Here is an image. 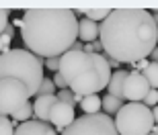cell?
Wrapping results in <instances>:
<instances>
[{
	"label": "cell",
	"mask_w": 158,
	"mask_h": 135,
	"mask_svg": "<svg viewBox=\"0 0 158 135\" xmlns=\"http://www.w3.org/2000/svg\"><path fill=\"white\" fill-rule=\"evenodd\" d=\"M152 133H154V135H158V125H154V129H152Z\"/></svg>",
	"instance_id": "obj_31"
},
{
	"label": "cell",
	"mask_w": 158,
	"mask_h": 135,
	"mask_svg": "<svg viewBox=\"0 0 158 135\" xmlns=\"http://www.w3.org/2000/svg\"><path fill=\"white\" fill-rule=\"evenodd\" d=\"M101 35V25L88 18H80L78 21V39L84 43H94Z\"/></svg>",
	"instance_id": "obj_12"
},
{
	"label": "cell",
	"mask_w": 158,
	"mask_h": 135,
	"mask_svg": "<svg viewBox=\"0 0 158 135\" xmlns=\"http://www.w3.org/2000/svg\"><path fill=\"white\" fill-rule=\"evenodd\" d=\"M47 94H56V84H53L52 78H43V82H41V86H39L37 96H47Z\"/></svg>",
	"instance_id": "obj_19"
},
{
	"label": "cell",
	"mask_w": 158,
	"mask_h": 135,
	"mask_svg": "<svg viewBox=\"0 0 158 135\" xmlns=\"http://www.w3.org/2000/svg\"><path fill=\"white\" fill-rule=\"evenodd\" d=\"M150 135H154V133H150Z\"/></svg>",
	"instance_id": "obj_32"
},
{
	"label": "cell",
	"mask_w": 158,
	"mask_h": 135,
	"mask_svg": "<svg viewBox=\"0 0 158 135\" xmlns=\"http://www.w3.org/2000/svg\"><path fill=\"white\" fill-rule=\"evenodd\" d=\"M12 121L17 123H27V121H33V102H27L25 106H21L15 115H12Z\"/></svg>",
	"instance_id": "obj_17"
},
{
	"label": "cell",
	"mask_w": 158,
	"mask_h": 135,
	"mask_svg": "<svg viewBox=\"0 0 158 135\" xmlns=\"http://www.w3.org/2000/svg\"><path fill=\"white\" fill-rule=\"evenodd\" d=\"M142 74L146 76V80L150 82V86H152L154 90H158V62H152Z\"/></svg>",
	"instance_id": "obj_18"
},
{
	"label": "cell",
	"mask_w": 158,
	"mask_h": 135,
	"mask_svg": "<svg viewBox=\"0 0 158 135\" xmlns=\"http://www.w3.org/2000/svg\"><path fill=\"white\" fill-rule=\"evenodd\" d=\"M0 53H4V43H2V39H0Z\"/></svg>",
	"instance_id": "obj_30"
},
{
	"label": "cell",
	"mask_w": 158,
	"mask_h": 135,
	"mask_svg": "<svg viewBox=\"0 0 158 135\" xmlns=\"http://www.w3.org/2000/svg\"><path fill=\"white\" fill-rule=\"evenodd\" d=\"M29 98L31 94L23 82H19L15 78L0 80V115L2 117H8V115L12 117L21 106L29 102Z\"/></svg>",
	"instance_id": "obj_7"
},
{
	"label": "cell",
	"mask_w": 158,
	"mask_h": 135,
	"mask_svg": "<svg viewBox=\"0 0 158 135\" xmlns=\"http://www.w3.org/2000/svg\"><path fill=\"white\" fill-rule=\"evenodd\" d=\"M99 39L107 58L131 66L158 47V25L146 8H115L101 23Z\"/></svg>",
	"instance_id": "obj_1"
},
{
	"label": "cell",
	"mask_w": 158,
	"mask_h": 135,
	"mask_svg": "<svg viewBox=\"0 0 158 135\" xmlns=\"http://www.w3.org/2000/svg\"><path fill=\"white\" fill-rule=\"evenodd\" d=\"M45 68L49 72H60V58H49V59H45Z\"/></svg>",
	"instance_id": "obj_24"
},
{
	"label": "cell",
	"mask_w": 158,
	"mask_h": 135,
	"mask_svg": "<svg viewBox=\"0 0 158 135\" xmlns=\"http://www.w3.org/2000/svg\"><path fill=\"white\" fill-rule=\"evenodd\" d=\"M152 64V62H150V59H140V62H135V64H131V72H144L148 68V66Z\"/></svg>",
	"instance_id": "obj_26"
},
{
	"label": "cell",
	"mask_w": 158,
	"mask_h": 135,
	"mask_svg": "<svg viewBox=\"0 0 158 135\" xmlns=\"http://www.w3.org/2000/svg\"><path fill=\"white\" fill-rule=\"evenodd\" d=\"M76 12H82L84 14V18H88V21H94V23H103L109 14H111V8H94V6H78V8H74Z\"/></svg>",
	"instance_id": "obj_14"
},
{
	"label": "cell",
	"mask_w": 158,
	"mask_h": 135,
	"mask_svg": "<svg viewBox=\"0 0 158 135\" xmlns=\"http://www.w3.org/2000/svg\"><path fill=\"white\" fill-rule=\"evenodd\" d=\"M25 47L41 59L62 58L78 41L74 8H27L21 27Z\"/></svg>",
	"instance_id": "obj_2"
},
{
	"label": "cell",
	"mask_w": 158,
	"mask_h": 135,
	"mask_svg": "<svg viewBox=\"0 0 158 135\" xmlns=\"http://www.w3.org/2000/svg\"><path fill=\"white\" fill-rule=\"evenodd\" d=\"M58 102V94H47V96H35L33 100V119L41 123H49L52 109Z\"/></svg>",
	"instance_id": "obj_10"
},
{
	"label": "cell",
	"mask_w": 158,
	"mask_h": 135,
	"mask_svg": "<svg viewBox=\"0 0 158 135\" xmlns=\"http://www.w3.org/2000/svg\"><path fill=\"white\" fill-rule=\"evenodd\" d=\"M8 21H10V10H8V8H0V35L6 33Z\"/></svg>",
	"instance_id": "obj_21"
},
{
	"label": "cell",
	"mask_w": 158,
	"mask_h": 135,
	"mask_svg": "<svg viewBox=\"0 0 158 135\" xmlns=\"http://www.w3.org/2000/svg\"><path fill=\"white\" fill-rule=\"evenodd\" d=\"M123 106V100L121 98H115V96H111V94H105L103 96V113L105 115H117L119 111H121Z\"/></svg>",
	"instance_id": "obj_16"
},
{
	"label": "cell",
	"mask_w": 158,
	"mask_h": 135,
	"mask_svg": "<svg viewBox=\"0 0 158 135\" xmlns=\"http://www.w3.org/2000/svg\"><path fill=\"white\" fill-rule=\"evenodd\" d=\"M152 90L150 82L142 72H129L123 82V100L127 102H144L148 92Z\"/></svg>",
	"instance_id": "obj_8"
},
{
	"label": "cell",
	"mask_w": 158,
	"mask_h": 135,
	"mask_svg": "<svg viewBox=\"0 0 158 135\" xmlns=\"http://www.w3.org/2000/svg\"><path fill=\"white\" fill-rule=\"evenodd\" d=\"M45 62L37 58L29 49H8L0 53V80L15 78L27 86L31 96H37L39 86L43 82Z\"/></svg>",
	"instance_id": "obj_4"
},
{
	"label": "cell",
	"mask_w": 158,
	"mask_h": 135,
	"mask_svg": "<svg viewBox=\"0 0 158 135\" xmlns=\"http://www.w3.org/2000/svg\"><path fill=\"white\" fill-rule=\"evenodd\" d=\"M76 121V111H74V105H68V102H56V106L52 109V117H49V125L56 127V131L68 129L72 123Z\"/></svg>",
	"instance_id": "obj_9"
},
{
	"label": "cell",
	"mask_w": 158,
	"mask_h": 135,
	"mask_svg": "<svg viewBox=\"0 0 158 135\" xmlns=\"http://www.w3.org/2000/svg\"><path fill=\"white\" fill-rule=\"evenodd\" d=\"M15 135H58V131L53 129L49 123H41V121H27L21 123L15 129Z\"/></svg>",
	"instance_id": "obj_11"
},
{
	"label": "cell",
	"mask_w": 158,
	"mask_h": 135,
	"mask_svg": "<svg viewBox=\"0 0 158 135\" xmlns=\"http://www.w3.org/2000/svg\"><path fill=\"white\" fill-rule=\"evenodd\" d=\"M119 135H150L154 129V115L144 102H127L115 115Z\"/></svg>",
	"instance_id": "obj_5"
},
{
	"label": "cell",
	"mask_w": 158,
	"mask_h": 135,
	"mask_svg": "<svg viewBox=\"0 0 158 135\" xmlns=\"http://www.w3.org/2000/svg\"><path fill=\"white\" fill-rule=\"evenodd\" d=\"M152 115H154V125H158V106L152 109Z\"/></svg>",
	"instance_id": "obj_28"
},
{
	"label": "cell",
	"mask_w": 158,
	"mask_h": 135,
	"mask_svg": "<svg viewBox=\"0 0 158 135\" xmlns=\"http://www.w3.org/2000/svg\"><path fill=\"white\" fill-rule=\"evenodd\" d=\"M144 105L148 106V109H154V106H158V90H150L148 92V96L144 98Z\"/></svg>",
	"instance_id": "obj_23"
},
{
	"label": "cell",
	"mask_w": 158,
	"mask_h": 135,
	"mask_svg": "<svg viewBox=\"0 0 158 135\" xmlns=\"http://www.w3.org/2000/svg\"><path fill=\"white\" fill-rule=\"evenodd\" d=\"M60 74L74 94L90 96L109 86L113 70L107 62V55L70 49L60 58Z\"/></svg>",
	"instance_id": "obj_3"
},
{
	"label": "cell",
	"mask_w": 158,
	"mask_h": 135,
	"mask_svg": "<svg viewBox=\"0 0 158 135\" xmlns=\"http://www.w3.org/2000/svg\"><path fill=\"white\" fill-rule=\"evenodd\" d=\"M74 98H76V94L72 92L70 88L60 90V92H58V100H60V102H68V105H74Z\"/></svg>",
	"instance_id": "obj_22"
},
{
	"label": "cell",
	"mask_w": 158,
	"mask_h": 135,
	"mask_svg": "<svg viewBox=\"0 0 158 135\" xmlns=\"http://www.w3.org/2000/svg\"><path fill=\"white\" fill-rule=\"evenodd\" d=\"M129 72L125 70H115L111 74V80H109V86H107V94H111L115 98H121L123 100V82L127 78Z\"/></svg>",
	"instance_id": "obj_13"
},
{
	"label": "cell",
	"mask_w": 158,
	"mask_h": 135,
	"mask_svg": "<svg viewBox=\"0 0 158 135\" xmlns=\"http://www.w3.org/2000/svg\"><path fill=\"white\" fill-rule=\"evenodd\" d=\"M152 17H154V23L158 25V10H154V12H152Z\"/></svg>",
	"instance_id": "obj_29"
},
{
	"label": "cell",
	"mask_w": 158,
	"mask_h": 135,
	"mask_svg": "<svg viewBox=\"0 0 158 135\" xmlns=\"http://www.w3.org/2000/svg\"><path fill=\"white\" fill-rule=\"evenodd\" d=\"M62 135H119L115 127V119H111L105 113L97 115H82L76 121L62 131Z\"/></svg>",
	"instance_id": "obj_6"
},
{
	"label": "cell",
	"mask_w": 158,
	"mask_h": 135,
	"mask_svg": "<svg viewBox=\"0 0 158 135\" xmlns=\"http://www.w3.org/2000/svg\"><path fill=\"white\" fill-rule=\"evenodd\" d=\"M148 59H150V62H158V47L150 53V58H148Z\"/></svg>",
	"instance_id": "obj_27"
},
{
	"label": "cell",
	"mask_w": 158,
	"mask_h": 135,
	"mask_svg": "<svg viewBox=\"0 0 158 135\" xmlns=\"http://www.w3.org/2000/svg\"><path fill=\"white\" fill-rule=\"evenodd\" d=\"M80 109L84 115H97L103 109V98L99 94H90V96H84L80 102Z\"/></svg>",
	"instance_id": "obj_15"
},
{
	"label": "cell",
	"mask_w": 158,
	"mask_h": 135,
	"mask_svg": "<svg viewBox=\"0 0 158 135\" xmlns=\"http://www.w3.org/2000/svg\"><path fill=\"white\" fill-rule=\"evenodd\" d=\"M0 135H15V125H12V119L2 117V115H0Z\"/></svg>",
	"instance_id": "obj_20"
},
{
	"label": "cell",
	"mask_w": 158,
	"mask_h": 135,
	"mask_svg": "<svg viewBox=\"0 0 158 135\" xmlns=\"http://www.w3.org/2000/svg\"><path fill=\"white\" fill-rule=\"evenodd\" d=\"M52 80H53V84H56V86H58L60 90H66V88H68V82L64 80V76H62L60 72H56V74H53Z\"/></svg>",
	"instance_id": "obj_25"
}]
</instances>
